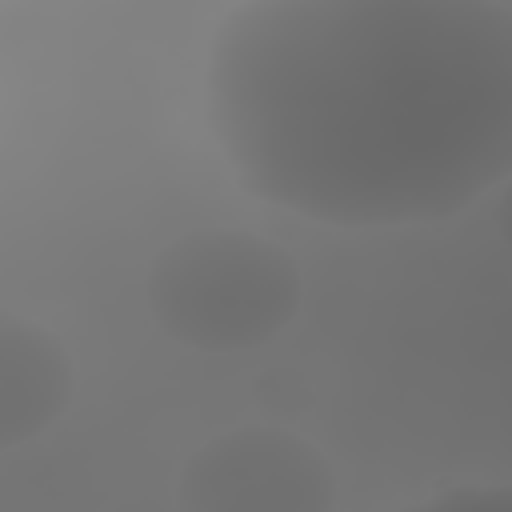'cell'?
Returning a JSON list of instances; mask_svg holds the SVG:
<instances>
[{
  "instance_id": "obj_1",
  "label": "cell",
  "mask_w": 512,
  "mask_h": 512,
  "mask_svg": "<svg viewBox=\"0 0 512 512\" xmlns=\"http://www.w3.org/2000/svg\"><path fill=\"white\" fill-rule=\"evenodd\" d=\"M240 184L316 224L400 228L472 208L512 168V16L492 0H268L208 56Z\"/></svg>"
},
{
  "instance_id": "obj_2",
  "label": "cell",
  "mask_w": 512,
  "mask_h": 512,
  "mask_svg": "<svg viewBox=\"0 0 512 512\" xmlns=\"http://www.w3.org/2000/svg\"><path fill=\"white\" fill-rule=\"evenodd\" d=\"M148 304L164 332L204 352H244L272 340L300 304L284 248L232 228H200L156 252Z\"/></svg>"
},
{
  "instance_id": "obj_3",
  "label": "cell",
  "mask_w": 512,
  "mask_h": 512,
  "mask_svg": "<svg viewBox=\"0 0 512 512\" xmlns=\"http://www.w3.org/2000/svg\"><path fill=\"white\" fill-rule=\"evenodd\" d=\"M180 504L184 512H332V472L292 432L236 428L188 460Z\"/></svg>"
},
{
  "instance_id": "obj_4",
  "label": "cell",
  "mask_w": 512,
  "mask_h": 512,
  "mask_svg": "<svg viewBox=\"0 0 512 512\" xmlns=\"http://www.w3.org/2000/svg\"><path fill=\"white\" fill-rule=\"evenodd\" d=\"M68 392L64 348L44 328L0 312V448H16L56 424Z\"/></svg>"
},
{
  "instance_id": "obj_5",
  "label": "cell",
  "mask_w": 512,
  "mask_h": 512,
  "mask_svg": "<svg viewBox=\"0 0 512 512\" xmlns=\"http://www.w3.org/2000/svg\"><path fill=\"white\" fill-rule=\"evenodd\" d=\"M404 512H512L504 484H464L452 492H436Z\"/></svg>"
}]
</instances>
